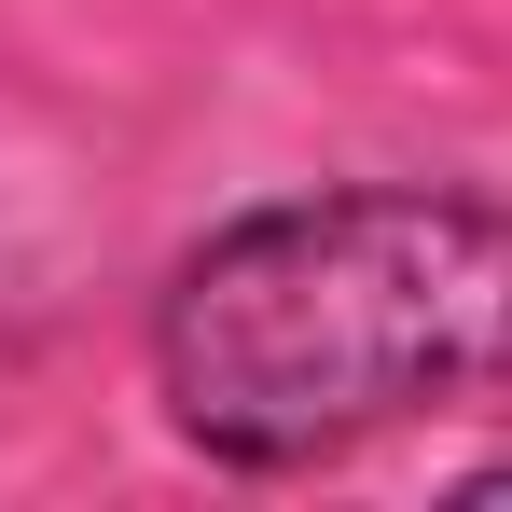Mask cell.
<instances>
[{
  "instance_id": "obj_1",
  "label": "cell",
  "mask_w": 512,
  "mask_h": 512,
  "mask_svg": "<svg viewBox=\"0 0 512 512\" xmlns=\"http://www.w3.org/2000/svg\"><path fill=\"white\" fill-rule=\"evenodd\" d=\"M512 388V194L319 180L208 222L153 291V402L208 471H333Z\"/></svg>"
}]
</instances>
